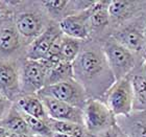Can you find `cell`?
<instances>
[{
	"mask_svg": "<svg viewBox=\"0 0 146 137\" xmlns=\"http://www.w3.org/2000/svg\"><path fill=\"white\" fill-rule=\"evenodd\" d=\"M109 4L110 1H95L90 7V39L92 37H96L98 38L97 41L100 43L111 37Z\"/></svg>",
	"mask_w": 146,
	"mask_h": 137,
	"instance_id": "ba28073f",
	"label": "cell"
},
{
	"mask_svg": "<svg viewBox=\"0 0 146 137\" xmlns=\"http://www.w3.org/2000/svg\"><path fill=\"white\" fill-rule=\"evenodd\" d=\"M21 114L25 118L26 122H27L28 128H29V130L31 132V135L38 137H52L53 133H52V131L50 130V128L48 127V125H47V122L45 120L26 115V114H23V113H21Z\"/></svg>",
	"mask_w": 146,
	"mask_h": 137,
	"instance_id": "7402d4cb",
	"label": "cell"
},
{
	"mask_svg": "<svg viewBox=\"0 0 146 137\" xmlns=\"http://www.w3.org/2000/svg\"><path fill=\"white\" fill-rule=\"evenodd\" d=\"M49 25L40 14L36 13H23L16 20V27L20 36L26 39H33L42 35Z\"/></svg>",
	"mask_w": 146,
	"mask_h": 137,
	"instance_id": "4fadbf2b",
	"label": "cell"
},
{
	"mask_svg": "<svg viewBox=\"0 0 146 137\" xmlns=\"http://www.w3.org/2000/svg\"><path fill=\"white\" fill-rule=\"evenodd\" d=\"M47 72L42 61L26 59L20 66V95L38 94L45 87Z\"/></svg>",
	"mask_w": 146,
	"mask_h": 137,
	"instance_id": "8992f818",
	"label": "cell"
},
{
	"mask_svg": "<svg viewBox=\"0 0 146 137\" xmlns=\"http://www.w3.org/2000/svg\"><path fill=\"white\" fill-rule=\"evenodd\" d=\"M116 125V117L102 100L89 98L84 108V127L90 136L102 134Z\"/></svg>",
	"mask_w": 146,
	"mask_h": 137,
	"instance_id": "3957f363",
	"label": "cell"
},
{
	"mask_svg": "<svg viewBox=\"0 0 146 137\" xmlns=\"http://www.w3.org/2000/svg\"><path fill=\"white\" fill-rule=\"evenodd\" d=\"M9 137H33V135H26V134H9Z\"/></svg>",
	"mask_w": 146,
	"mask_h": 137,
	"instance_id": "4316f807",
	"label": "cell"
},
{
	"mask_svg": "<svg viewBox=\"0 0 146 137\" xmlns=\"http://www.w3.org/2000/svg\"><path fill=\"white\" fill-rule=\"evenodd\" d=\"M102 50L116 81L131 74L138 66L143 64L144 58L127 49L112 37L101 42Z\"/></svg>",
	"mask_w": 146,
	"mask_h": 137,
	"instance_id": "7a4b0ae2",
	"label": "cell"
},
{
	"mask_svg": "<svg viewBox=\"0 0 146 137\" xmlns=\"http://www.w3.org/2000/svg\"><path fill=\"white\" fill-rule=\"evenodd\" d=\"M36 95L40 98H55L82 110L90 98L85 88L75 79L55 85L45 86Z\"/></svg>",
	"mask_w": 146,
	"mask_h": 137,
	"instance_id": "5b68a950",
	"label": "cell"
},
{
	"mask_svg": "<svg viewBox=\"0 0 146 137\" xmlns=\"http://www.w3.org/2000/svg\"><path fill=\"white\" fill-rule=\"evenodd\" d=\"M20 45L19 34L13 28H3L0 31V53L9 55Z\"/></svg>",
	"mask_w": 146,
	"mask_h": 137,
	"instance_id": "44dd1931",
	"label": "cell"
},
{
	"mask_svg": "<svg viewBox=\"0 0 146 137\" xmlns=\"http://www.w3.org/2000/svg\"><path fill=\"white\" fill-rule=\"evenodd\" d=\"M62 34L58 24H50L42 35L31 43L26 51V59L33 61H41L45 59L49 53L50 47L55 38Z\"/></svg>",
	"mask_w": 146,
	"mask_h": 137,
	"instance_id": "7c38bea8",
	"label": "cell"
},
{
	"mask_svg": "<svg viewBox=\"0 0 146 137\" xmlns=\"http://www.w3.org/2000/svg\"><path fill=\"white\" fill-rule=\"evenodd\" d=\"M89 137H126V135L123 133V131L116 124L115 126H113L112 128H110L109 130L104 132L102 134L96 135V136H89Z\"/></svg>",
	"mask_w": 146,
	"mask_h": 137,
	"instance_id": "cb8c5ba5",
	"label": "cell"
},
{
	"mask_svg": "<svg viewBox=\"0 0 146 137\" xmlns=\"http://www.w3.org/2000/svg\"><path fill=\"white\" fill-rule=\"evenodd\" d=\"M142 69H143V73H144V76H145V78H146V59H144L143 65H142Z\"/></svg>",
	"mask_w": 146,
	"mask_h": 137,
	"instance_id": "83f0119b",
	"label": "cell"
},
{
	"mask_svg": "<svg viewBox=\"0 0 146 137\" xmlns=\"http://www.w3.org/2000/svg\"><path fill=\"white\" fill-rule=\"evenodd\" d=\"M74 79L72 63L61 62L54 67L48 70L46 76L45 86H51L60 83H64Z\"/></svg>",
	"mask_w": 146,
	"mask_h": 137,
	"instance_id": "ac0fdd59",
	"label": "cell"
},
{
	"mask_svg": "<svg viewBox=\"0 0 146 137\" xmlns=\"http://www.w3.org/2000/svg\"><path fill=\"white\" fill-rule=\"evenodd\" d=\"M146 13V1L113 0L109 4L111 34L116 28L139 18Z\"/></svg>",
	"mask_w": 146,
	"mask_h": 137,
	"instance_id": "52a82bcc",
	"label": "cell"
},
{
	"mask_svg": "<svg viewBox=\"0 0 146 137\" xmlns=\"http://www.w3.org/2000/svg\"><path fill=\"white\" fill-rule=\"evenodd\" d=\"M48 127L52 131V133H62V134H68L74 137H89L90 135L86 131L84 126L74 124L69 122H61V120H54V119L48 118L46 120Z\"/></svg>",
	"mask_w": 146,
	"mask_h": 137,
	"instance_id": "d6986e66",
	"label": "cell"
},
{
	"mask_svg": "<svg viewBox=\"0 0 146 137\" xmlns=\"http://www.w3.org/2000/svg\"><path fill=\"white\" fill-rule=\"evenodd\" d=\"M0 94L12 102L20 95V68L6 60H0Z\"/></svg>",
	"mask_w": 146,
	"mask_h": 137,
	"instance_id": "8fae6325",
	"label": "cell"
},
{
	"mask_svg": "<svg viewBox=\"0 0 146 137\" xmlns=\"http://www.w3.org/2000/svg\"><path fill=\"white\" fill-rule=\"evenodd\" d=\"M90 7L86 11L65 17L58 22V27L64 36L69 38L87 41L90 39Z\"/></svg>",
	"mask_w": 146,
	"mask_h": 137,
	"instance_id": "30bf717a",
	"label": "cell"
},
{
	"mask_svg": "<svg viewBox=\"0 0 146 137\" xmlns=\"http://www.w3.org/2000/svg\"><path fill=\"white\" fill-rule=\"evenodd\" d=\"M0 126L3 127L9 134H26L31 135L28 125L21 112L12 108L9 114L0 122ZM34 136V135H33Z\"/></svg>",
	"mask_w": 146,
	"mask_h": 137,
	"instance_id": "e0dca14e",
	"label": "cell"
},
{
	"mask_svg": "<svg viewBox=\"0 0 146 137\" xmlns=\"http://www.w3.org/2000/svg\"><path fill=\"white\" fill-rule=\"evenodd\" d=\"M16 102H17L18 110L23 114L42 119L45 122L49 118L46 113L45 107L43 105V102L36 94L19 95Z\"/></svg>",
	"mask_w": 146,
	"mask_h": 137,
	"instance_id": "9a60e30c",
	"label": "cell"
},
{
	"mask_svg": "<svg viewBox=\"0 0 146 137\" xmlns=\"http://www.w3.org/2000/svg\"><path fill=\"white\" fill-rule=\"evenodd\" d=\"M116 124L126 137H146V111H133L128 115L117 116Z\"/></svg>",
	"mask_w": 146,
	"mask_h": 137,
	"instance_id": "5bb4252c",
	"label": "cell"
},
{
	"mask_svg": "<svg viewBox=\"0 0 146 137\" xmlns=\"http://www.w3.org/2000/svg\"><path fill=\"white\" fill-rule=\"evenodd\" d=\"M72 65L74 79L85 88L89 98L104 101L116 80L108 64L101 43L96 40L85 41Z\"/></svg>",
	"mask_w": 146,
	"mask_h": 137,
	"instance_id": "6da1fadb",
	"label": "cell"
},
{
	"mask_svg": "<svg viewBox=\"0 0 146 137\" xmlns=\"http://www.w3.org/2000/svg\"><path fill=\"white\" fill-rule=\"evenodd\" d=\"M12 108V101H9V98H6L5 96L0 94V122L9 114Z\"/></svg>",
	"mask_w": 146,
	"mask_h": 137,
	"instance_id": "603a6c76",
	"label": "cell"
},
{
	"mask_svg": "<svg viewBox=\"0 0 146 137\" xmlns=\"http://www.w3.org/2000/svg\"><path fill=\"white\" fill-rule=\"evenodd\" d=\"M52 137H74V136H71V135H68V134H62V133H53Z\"/></svg>",
	"mask_w": 146,
	"mask_h": 137,
	"instance_id": "484cf974",
	"label": "cell"
},
{
	"mask_svg": "<svg viewBox=\"0 0 146 137\" xmlns=\"http://www.w3.org/2000/svg\"><path fill=\"white\" fill-rule=\"evenodd\" d=\"M85 41H79V40L69 38L67 36H63L61 44V57L62 62H67V63H73L79 55L82 50V43Z\"/></svg>",
	"mask_w": 146,
	"mask_h": 137,
	"instance_id": "ffe728a7",
	"label": "cell"
},
{
	"mask_svg": "<svg viewBox=\"0 0 146 137\" xmlns=\"http://www.w3.org/2000/svg\"><path fill=\"white\" fill-rule=\"evenodd\" d=\"M142 65L138 66L131 72V84L134 91L133 111H146V78L143 73Z\"/></svg>",
	"mask_w": 146,
	"mask_h": 137,
	"instance_id": "2e32d148",
	"label": "cell"
},
{
	"mask_svg": "<svg viewBox=\"0 0 146 137\" xmlns=\"http://www.w3.org/2000/svg\"><path fill=\"white\" fill-rule=\"evenodd\" d=\"M40 98V96H39ZM49 118L84 126V110L51 98H40Z\"/></svg>",
	"mask_w": 146,
	"mask_h": 137,
	"instance_id": "9c48e42d",
	"label": "cell"
},
{
	"mask_svg": "<svg viewBox=\"0 0 146 137\" xmlns=\"http://www.w3.org/2000/svg\"><path fill=\"white\" fill-rule=\"evenodd\" d=\"M9 133L6 131L5 129L0 126V137H9Z\"/></svg>",
	"mask_w": 146,
	"mask_h": 137,
	"instance_id": "d4e9b609",
	"label": "cell"
},
{
	"mask_svg": "<svg viewBox=\"0 0 146 137\" xmlns=\"http://www.w3.org/2000/svg\"><path fill=\"white\" fill-rule=\"evenodd\" d=\"M104 102L107 104L115 117L128 115L133 112L134 91L131 84V73L114 83V85L107 92Z\"/></svg>",
	"mask_w": 146,
	"mask_h": 137,
	"instance_id": "277c9868",
	"label": "cell"
}]
</instances>
